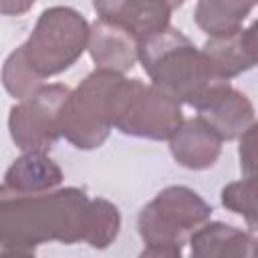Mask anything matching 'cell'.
<instances>
[{"label":"cell","instance_id":"7a4b0ae2","mask_svg":"<svg viewBox=\"0 0 258 258\" xmlns=\"http://www.w3.org/2000/svg\"><path fill=\"white\" fill-rule=\"evenodd\" d=\"M139 62L155 89L194 109L212 93L230 85L214 75L202 48L175 26H167L163 32L141 42Z\"/></svg>","mask_w":258,"mask_h":258},{"label":"cell","instance_id":"4fadbf2b","mask_svg":"<svg viewBox=\"0 0 258 258\" xmlns=\"http://www.w3.org/2000/svg\"><path fill=\"white\" fill-rule=\"evenodd\" d=\"M256 240L224 222L204 224L189 240V258H254Z\"/></svg>","mask_w":258,"mask_h":258},{"label":"cell","instance_id":"52a82bcc","mask_svg":"<svg viewBox=\"0 0 258 258\" xmlns=\"http://www.w3.org/2000/svg\"><path fill=\"white\" fill-rule=\"evenodd\" d=\"M71 89L60 83L42 85L34 95L10 107L8 129L24 153H46L60 135V113Z\"/></svg>","mask_w":258,"mask_h":258},{"label":"cell","instance_id":"9c48e42d","mask_svg":"<svg viewBox=\"0 0 258 258\" xmlns=\"http://www.w3.org/2000/svg\"><path fill=\"white\" fill-rule=\"evenodd\" d=\"M196 111L198 117L222 137V141L240 139L242 133L254 123V105L232 85H224L212 93Z\"/></svg>","mask_w":258,"mask_h":258},{"label":"cell","instance_id":"ffe728a7","mask_svg":"<svg viewBox=\"0 0 258 258\" xmlns=\"http://www.w3.org/2000/svg\"><path fill=\"white\" fill-rule=\"evenodd\" d=\"M246 38H248V46L252 50L254 62L258 64V18L250 24V28H246Z\"/></svg>","mask_w":258,"mask_h":258},{"label":"cell","instance_id":"2e32d148","mask_svg":"<svg viewBox=\"0 0 258 258\" xmlns=\"http://www.w3.org/2000/svg\"><path fill=\"white\" fill-rule=\"evenodd\" d=\"M2 85L6 89V93L18 101L28 99L30 95H34L40 87H42V79L32 71V67L28 64L22 48H14L2 67Z\"/></svg>","mask_w":258,"mask_h":258},{"label":"cell","instance_id":"e0dca14e","mask_svg":"<svg viewBox=\"0 0 258 258\" xmlns=\"http://www.w3.org/2000/svg\"><path fill=\"white\" fill-rule=\"evenodd\" d=\"M220 200L226 210L242 216L250 230L258 232V179L242 177L238 181H230L222 187Z\"/></svg>","mask_w":258,"mask_h":258},{"label":"cell","instance_id":"5b68a950","mask_svg":"<svg viewBox=\"0 0 258 258\" xmlns=\"http://www.w3.org/2000/svg\"><path fill=\"white\" fill-rule=\"evenodd\" d=\"M210 218L212 206L196 189L187 185H169L141 208L137 232L145 244L183 248Z\"/></svg>","mask_w":258,"mask_h":258},{"label":"cell","instance_id":"5bb4252c","mask_svg":"<svg viewBox=\"0 0 258 258\" xmlns=\"http://www.w3.org/2000/svg\"><path fill=\"white\" fill-rule=\"evenodd\" d=\"M202 54L206 56L214 75L228 83H230V79L250 71L256 64L252 50L248 46L244 28H240L232 34L208 38L202 46Z\"/></svg>","mask_w":258,"mask_h":258},{"label":"cell","instance_id":"277c9868","mask_svg":"<svg viewBox=\"0 0 258 258\" xmlns=\"http://www.w3.org/2000/svg\"><path fill=\"white\" fill-rule=\"evenodd\" d=\"M91 24L71 6H50L20 44L32 71L44 81L71 69L89 48Z\"/></svg>","mask_w":258,"mask_h":258},{"label":"cell","instance_id":"8992f818","mask_svg":"<svg viewBox=\"0 0 258 258\" xmlns=\"http://www.w3.org/2000/svg\"><path fill=\"white\" fill-rule=\"evenodd\" d=\"M181 105L139 79H125L115 109V129L141 139H171L183 123Z\"/></svg>","mask_w":258,"mask_h":258},{"label":"cell","instance_id":"ba28073f","mask_svg":"<svg viewBox=\"0 0 258 258\" xmlns=\"http://www.w3.org/2000/svg\"><path fill=\"white\" fill-rule=\"evenodd\" d=\"M179 4L171 2H145V0H109L93 2L99 18L109 20L125 28L139 44L147 38L163 32L171 20L173 8Z\"/></svg>","mask_w":258,"mask_h":258},{"label":"cell","instance_id":"30bf717a","mask_svg":"<svg viewBox=\"0 0 258 258\" xmlns=\"http://www.w3.org/2000/svg\"><path fill=\"white\" fill-rule=\"evenodd\" d=\"M89 54L97 71H109L123 75L139 60V42L119 24L109 20H95L91 24Z\"/></svg>","mask_w":258,"mask_h":258},{"label":"cell","instance_id":"d6986e66","mask_svg":"<svg viewBox=\"0 0 258 258\" xmlns=\"http://www.w3.org/2000/svg\"><path fill=\"white\" fill-rule=\"evenodd\" d=\"M137 258H181V248L169 244H145Z\"/></svg>","mask_w":258,"mask_h":258},{"label":"cell","instance_id":"44dd1931","mask_svg":"<svg viewBox=\"0 0 258 258\" xmlns=\"http://www.w3.org/2000/svg\"><path fill=\"white\" fill-rule=\"evenodd\" d=\"M28 8H32V2H24V4H10V2H2V6H0V10H2L4 14H20V12L28 10Z\"/></svg>","mask_w":258,"mask_h":258},{"label":"cell","instance_id":"3957f363","mask_svg":"<svg viewBox=\"0 0 258 258\" xmlns=\"http://www.w3.org/2000/svg\"><path fill=\"white\" fill-rule=\"evenodd\" d=\"M125 79L123 75L95 69L71 91L60 113V135L73 147L91 151L109 139Z\"/></svg>","mask_w":258,"mask_h":258},{"label":"cell","instance_id":"6da1fadb","mask_svg":"<svg viewBox=\"0 0 258 258\" xmlns=\"http://www.w3.org/2000/svg\"><path fill=\"white\" fill-rule=\"evenodd\" d=\"M93 200L81 187H58L36 196L0 194L2 248L34 252L46 242L89 244Z\"/></svg>","mask_w":258,"mask_h":258},{"label":"cell","instance_id":"9a60e30c","mask_svg":"<svg viewBox=\"0 0 258 258\" xmlns=\"http://www.w3.org/2000/svg\"><path fill=\"white\" fill-rule=\"evenodd\" d=\"M254 2H216V0H202L194 8L196 24L212 36L232 34L242 28V22L254 10Z\"/></svg>","mask_w":258,"mask_h":258},{"label":"cell","instance_id":"ac0fdd59","mask_svg":"<svg viewBox=\"0 0 258 258\" xmlns=\"http://www.w3.org/2000/svg\"><path fill=\"white\" fill-rule=\"evenodd\" d=\"M238 159L242 175L258 179V121H254L238 139Z\"/></svg>","mask_w":258,"mask_h":258},{"label":"cell","instance_id":"8fae6325","mask_svg":"<svg viewBox=\"0 0 258 258\" xmlns=\"http://www.w3.org/2000/svg\"><path fill=\"white\" fill-rule=\"evenodd\" d=\"M169 151L177 165L191 171H204L216 165L222 153V137L204 119H185L169 139Z\"/></svg>","mask_w":258,"mask_h":258},{"label":"cell","instance_id":"7402d4cb","mask_svg":"<svg viewBox=\"0 0 258 258\" xmlns=\"http://www.w3.org/2000/svg\"><path fill=\"white\" fill-rule=\"evenodd\" d=\"M2 258H34V252L18 250V248H2Z\"/></svg>","mask_w":258,"mask_h":258},{"label":"cell","instance_id":"7c38bea8","mask_svg":"<svg viewBox=\"0 0 258 258\" xmlns=\"http://www.w3.org/2000/svg\"><path fill=\"white\" fill-rule=\"evenodd\" d=\"M62 169L46 153H24L6 169L0 194L6 196H36L58 189Z\"/></svg>","mask_w":258,"mask_h":258}]
</instances>
